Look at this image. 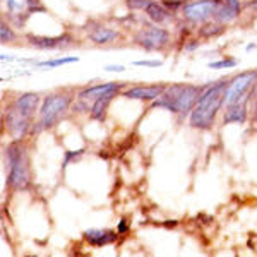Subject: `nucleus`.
Here are the masks:
<instances>
[{
    "label": "nucleus",
    "instance_id": "f257e3e1",
    "mask_svg": "<svg viewBox=\"0 0 257 257\" xmlns=\"http://www.w3.org/2000/svg\"><path fill=\"white\" fill-rule=\"evenodd\" d=\"M228 82H230V79H221L214 82V84L206 86L197 105L194 106V110L189 115V123L194 128L208 131V128L213 127L218 111L225 105V91Z\"/></svg>",
    "mask_w": 257,
    "mask_h": 257
},
{
    "label": "nucleus",
    "instance_id": "f03ea898",
    "mask_svg": "<svg viewBox=\"0 0 257 257\" xmlns=\"http://www.w3.org/2000/svg\"><path fill=\"white\" fill-rule=\"evenodd\" d=\"M206 86L194 84H172L163 94L153 101V108H167L172 113H190L197 105Z\"/></svg>",
    "mask_w": 257,
    "mask_h": 257
},
{
    "label": "nucleus",
    "instance_id": "7ed1b4c3",
    "mask_svg": "<svg viewBox=\"0 0 257 257\" xmlns=\"http://www.w3.org/2000/svg\"><path fill=\"white\" fill-rule=\"evenodd\" d=\"M6 158L9 165L7 173V187L14 190H24L31 184V172H30V156L28 151L19 141H14L6 149Z\"/></svg>",
    "mask_w": 257,
    "mask_h": 257
},
{
    "label": "nucleus",
    "instance_id": "20e7f679",
    "mask_svg": "<svg viewBox=\"0 0 257 257\" xmlns=\"http://www.w3.org/2000/svg\"><path fill=\"white\" fill-rule=\"evenodd\" d=\"M72 105V96L65 93H55L48 94L43 99L40 106V118L38 122L33 125L31 132L33 134H40L41 131H47V128L55 127L60 122V118L67 113V110Z\"/></svg>",
    "mask_w": 257,
    "mask_h": 257
},
{
    "label": "nucleus",
    "instance_id": "39448f33",
    "mask_svg": "<svg viewBox=\"0 0 257 257\" xmlns=\"http://www.w3.org/2000/svg\"><path fill=\"white\" fill-rule=\"evenodd\" d=\"M257 82V69L245 70L230 79L225 91V105H237V103H247V96L250 89Z\"/></svg>",
    "mask_w": 257,
    "mask_h": 257
},
{
    "label": "nucleus",
    "instance_id": "423d86ee",
    "mask_svg": "<svg viewBox=\"0 0 257 257\" xmlns=\"http://www.w3.org/2000/svg\"><path fill=\"white\" fill-rule=\"evenodd\" d=\"M134 41L148 52H158L170 43V33L158 26H148L136 33Z\"/></svg>",
    "mask_w": 257,
    "mask_h": 257
},
{
    "label": "nucleus",
    "instance_id": "0eeeda50",
    "mask_svg": "<svg viewBox=\"0 0 257 257\" xmlns=\"http://www.w3.org/2000/svg\"><path fill=\"white\" fill-rule=\"evenodd\" d=\"M216 2L214 0H194L182 6V16L192 24H204L214 16Z\"/></svg>",
    "mask_w": 257,
    "mask_h": 257
},
{
    "label": "nucleus",
    "instance_id": "6e6552de",
    "mask_svg": "<svg viewBox=\"0 0 257 257\" xmlns=\"http://www.w3.org/2000/svg\"><path fill=\"white\" fill-rule=\"evenodd\" d=\"M6 123H7V131H9V134L12 136L14 141H21L23 138H26V134L31 128V118L24 117L14 106V103L11 106H7Z\"/></svg>",
    "mask_w": 257,
    "mask_h": 257
},
{
    "label": "nucleus",
    "instance_id": "1a4fd4ad",
    "mask_svg": "<svg viewBox=\"0 0 257 257\" xmlns=\"http://www.w3.org/2000/svg\"><path fill=\"white\" fill-rule=\"evenodd\" d=\"M168 86L165 84H139V86H132V88L125 89L122 93V96H125L128 99H143V101H155L158 99L161 94L167 91Z\"/></svg>",
    "mask_w": 257,
    "mask_h": 257
},
{
    "label": "nucleus",
    "instance_id": "9d476101",
    "mask_svg": "<svg viewBox=\"0 0 257 257\" xmlns=\"http://www.w3.org/2000/svg\"><path fill=\"white\" fill-rule=\"evenodd\" d=\"M214 2H216V11H214L213 19L216 23H233L242 12V2L240 0H214Z\"/></svg>",
    "mask_w": 257,
    "mask_h": 257
},
{
    "label": "nucleus",
    "instance_id": "9b49d317",
    "mask_svg": "<svg viewBox=\"0 0 257 257\" xmlns=\"http://www.w3.org/2000/svg\"><path fill=\"white\" fill-rule=\"evenodd\" d=\"M26 40L30 41L31 47L40 48V50H55V48H65L72 43V35L64 33L60 36H35L28 35Z\"/></svg>",
    "mask_w": 257,
    "mask_h": 257
},
{
    "label": "nucleus",
    "instance_id": "f8f14e48",
    "mask_svg": "<svg viewBox=\"0 0 257 257\" xmlns=\"http://www.w3.org/2000/svg\"><path fill=\"white\" fill-rule=\"evenodd\" d=\"M122 88H123V82H105V84H94V86H89V88L79 91L77 98L89 101V99H98L99 96H103V94H106V93H111V91H120Z\"/></svg>",
    "mask_w": 257,
    "mask_h": 257
},
{
    "label": "nucleus",
    "instance_id": "ddd939ff",
    "mask_svg": "<svg viewBox=\"0 0 257 257\" xmlns=\"http://www.w3.org/2000/svg\"><path fill=\"white\" fill-rule=\"evenodd\" d=\"M14 106L24 115V117L33 118L35 111L38 110V106H40V94H36V93L19 94V96L16 98V101H14Z\"/></svg>",
    "mask_w": 257,
    "mask_h": 257
},
{
    "label": "nucleus",
    "instance_id": "4468645a",
    "mask_svg": "<svg viewBox=\"0 0 257 257\" xmlns=\"http://www.w3.org/2000/svg\"><path fill=\"white\" fill-rule=\"evenodd\" d=\"M7 4V11L9 14H23V12H28V14H35V12H47L43 6H41L40 0H4Z\"/></svg>",
    "mask_w": 257,
    "mask_h": 257
},
{
    "label": "nucleus",
    "instance_id": "2eb2a0df",
    "mask_svg": "<svg viewBox=\"0 0 257 257\" xmlns=\"http://www.w3.org/2000/svg\"><path fill=\"white\" fill-rule=\"evenodd\" d=\"M117 237H118V233H115V231H111V230H88V231H84V238L94 247L110 245V243L117 242Z\"/></svg>",
    "mask_w": 257,
    "mask_h": 257
},
{
    "label": "nucleus",
    "instance_id": "dca6fc26",
    "mask_svg": "<svg viewBox=\"0 0 257 257\" xmlns=\"http://www.w3.org/2000/svg\"><path fill=\"white\" fill-rule=\"evenodd\" d=\"M247 122V106L245 103H237V105H226L225 115H223V123H245Z\"/></svg>",
    "mask_w": 257,
    "mask_h": 257
},
{
    "label": "nucleus",
    "instance_id": "f3484780",
    "mask_svg": "<svg viewBox=\"0 0 257 257\" xmlns=\"http://www.w3.org/2000/svg\"><path fill=\"white\" fill-rule=\"evenodd\" d=\"M117 94H118V91H111V93H106V94H103V96H99L98 99H94L93 106H91V118H94V120L105 118L108 105Z\"/></svg>",
    "mask_w": 257,
    "mask_h": 257
},
{
    "label": "nucleus",
    "instance_id": "a211bd4d",
    "mask_svg": "<svg viewBox=\"0 0 257 257\" xmlns=\"http://www.w3.org/2000/svg\"><path fill=\"white\" fill-rule=\"evenodd\" d=\"M118 38V31L115 30H110V28H105V26H98V28H93L89 33V40L96 45H106V43H111Z\"/></svg>",
    "mask_w": 257,
    "mask_h": 257
},
{
    "label": "nucleus",
    "instance_id": "6ab92c4d",
    "mask_svg": "<svg viewBox=\"0 0 257 257\" xmlns=\"http://www.w3.org/2000/svg\"><path fill=\"white\" fill-rule=\"evenodd\" d=\"M146 16L153 21V23L163 24V23H167V21H170V18H172V12H170V9H167L163 4L151 2L149 4V7L146 9Z\"/></svg>",
    "mask_w": 257,
    "mask_h": 257
},
{
    "label": "nucleus",
    "instance_id": "aec40b11",
    "mask_svg": "<svg viewBox=\"0 0 257 257\" xmlns=\"http://www.w3.org/2000/svg\"><path fill=\"white\" fill-rule=\"evenodd\" d=\"M225 31V24L221 23H204L201 28H199V36H202V38H213V36H219L221 33Z\"/></svg>",
    "mask_w": 257,
    "mask_h": 257
},
{
    "label": "nucleus",
    "instance_id": "412c9836",
    "mask_svg": "<svg viewBox=\"0 0 257 257\" xmlns=\"http://www.w3.org/2000/svg\"><path fill=\"white\" fill-rule=\"evenodd\" d=\"M79 60V57H62V59H53V60H45L40 62L38 67H59V65H65V64H74V62Z\"/></svg>",
    "mask_w": 257,
    "mask_h": 257
},
{
    "label": "nucleus",
    "instance_id": "4be33fe9",
    "mask_svg": "<svg viewBox=\"0 0 257 257\" xmlns=\"http://www.w3.org/2000/svg\"><path fill=\"white\" fill-rule=\"evenodd\" d=\"M14 40H16V33L12 31V28L6 21H2V24H0V41L2 43H11Z\"/></svg>",
    "mask_w": 257,
    "mask_h": 257
},
{
    "label": "nucleus",
    "instance_id": "5701e85b",
    "mask_svg": "<svg viewBox=\"0 0 257 257\" xmlns=\"http://www.w3.org/2000/svg\"><path fill=\"white\" fill-rule=\"evenodd\" d=\"M153 0H125L127 7L131 11H146Z\"/></svg>",
    "mask_w": 257,
    "mask_h": 257
},
{
    "label": "nucleus",
    "instance_id": "b1692460",
    "mask_svg": "<svg viewBox=\"0 0 257 257\" xmlns=\"http://www.w3.org/2000/svg\"><path fill=\"white\" fill-rule=\"evenodd\" d=\"M238 62L235 59H221L219 62H211L209 64V69H231L235 67Z\"/></svg>",
    "mask_w": 257,
    "mask_h": 257
},
{
    "label": "nucleus",
    "instance_id": "393cba45",
    "mask_svg": "<svg viewBox=\"0 0 257 257\" xmlns=\"http://www.w3.org/2000/svg\"><path fill=\"white\" fill-rule=\"evenodd\" d=\"M84 153V149H77V151H65L64 155V163H62V168H65L72 160H77L79 156Z\"/></svg>",
    "mask_w": 257,
    "mask_h": 257
},
{
    "label": "nucleus",
    "instance_id": "a878e982",
    "mask_svg": "<svg viewBox=\"0 0 257 257\" xmlns=\"http://www.w3.org/2000/svg\"><path fill=\"white\" fill-rule=\"evenodd\" d=\"M134 65H144V67H160V60H136Z\"/></svg>",
    "mask_w": 257,
    "mask_h": 257
},
{
    "label": "nucleus",
    "instance_id": "bb28decb",
    "mask_svg": "<svg viewBox=\"0 0 257 257\" xmlns=\"http://www.w3.org/2000/svg\"><path fill=\"white\" fill-rule=\"evenodd\" d=\"M163 6L167 7V9H177V7L184 6V4H182L180 0H163Z\"/></svg>",
    "mask_w": 257,
    "mask_h": 257
},
{
    "label": "nucleus",
    "instance_id": "cd10ccee",
    "mask_svg": "<svg viewBox=\"0 0 257 257\" xmlns=\"http://www.w3.org/2000/svg\"><path fill=\"white\" fill-rule=\"evenodd\" d=\"M199 40H190V43L185 45V52H194L196 48H199Z\"/></svg>",
    "mask_w": 257,
    "mask_h": 257
},
{
    "label": "nucleus",
    "instance_id": "c85d7f7f",
    "mask_svg": "<svg viewBox=\"0 0 257 257\" xmlns=\"http://www.w3.org/2000/svg\"><path fill=\"white\" fill-rule=\"evenodd\" d=\"M105 70H108V72H122V70H125L122 67V65H106Z\"/></svg>",
    "mask_w": 257,
    "mask_h": 257
},
{
    "label": "nucleus",
    "instance_id": "c756f323",
    "mask_svg": "<svg viewBox=\"0 0 257 257\" xmlns=\"http://www.w3.org/2000/svg\"><path fill=\"white\" fill-rule=\"evenodd\" d=\"M127 231V225H125V221H120V225H118V230H117V233H125Z\"/></svg>",
    "mask_w": 257,
    "mask_h": 257
},
{
    "label": "nucleus",
    "instance_id": "7c9ffc66",
    "mask_svg": "<svg viewBox=\"0 0 257 257\" xmlns=\"http://www.w3.org/2000/svg\"><path fill=\"white\" fill-rule=\"evenodd\" d=\"M247 98H248V99H250V98H257V82L254 84V88L250 89V93H248V96H247Z\"/></svg>",
    "mask_w": 257,
    "mask_h": 257
},
{
    "label": "nucleus",
    "instance_id": "2f4dec72",
    "mask_svg": "<svg viewBox=\"0 0 257 257\" xmlns=\"http://www.w3.org/2000/svg\"><path fill=\"white\" fill-rule=\"evenodd\" d=\"M247 6L250 7V9L254 11V12H257V0H248Z\"/></svg>",
    "mask_w": 257,
    "mask_h": 257
}]
</instances>
